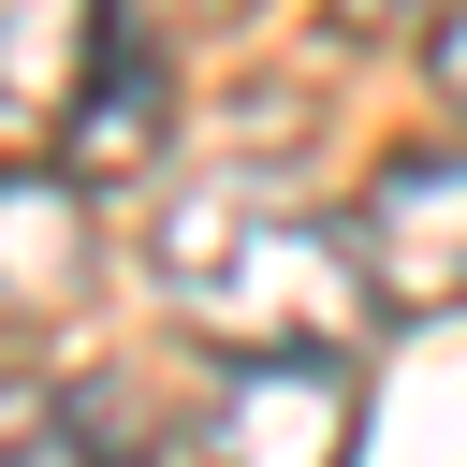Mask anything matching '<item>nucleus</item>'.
<instances>
[{
    "label": "nucleus",
    "mask_w": 467,
    "mask_h": 467,
    "mask_svg": "<svg viewBox=\"0 0 467 467\" xmlns=\"http://www.w3.org/2000/svg\"><path fill=\"white\" fill-rule=\"evenodd\" d=\"M0 467H161V423L117 365H0Z\"/></svg>",
    "instance_id": "nucleus-4"
},
{
    "label": "nucleus",
    "mask_w": 467,
    "mask_h": 467,
    "mask_svg": "<svg viewBox=\"0 0 467 467\" xmlns=\"http://www.w3.org/2000/svg\"><path fill=\"white\" fill-rule=\"evenodd\" d=\"M423 73H438V102H452V117H467V0H452V15H438V29H423Z\"/></svg>",
    "instance_id": "nucleus-10"
},
{
    "label": "nucleus",
    "mask_w": 467,
    "mask_h": 467,
    "mask_svg": "<svg viewBox=\"0 0 467 467\" xmlns=\"http://www.w3.org/2000/svg\"><path fill=\"white\" fill-rule=\"evenodd\" d=\"M88 58H102V0H0V175L73 131Z\"/></svg>",
    "instance_id": "nucleus-6"
},
{
    "label": "nucleus",
    "mask_w": 467,
    "mask_h": 467,
    "mask_svg": "<svg viewBox=\"0 0 467 467\" xmlns=\"http://www.w3.org/2000/svg\"><path fill=\"white\" fill-rule=\"evenodd\" d=\"M350 248H365L379 321H452V306H467V146L379 161L365 204H350Z\"/></svg>",
    "instance_id": "nucleus-3"
},
{
    "label": "nucleus",
    "mask_w": 467,
    "mask_h": 467,
    "mask_svg": "<svg viewBox=\"0 0 467 467\" xmlns=\"http://www.w3.org/2000/svg\"><path fill=\"white\" fill-rule=\"evenodd\" d=\"M336 44H394V29H438V0H321Z\"/></svg>",
    "instance_id": "nucleus-9"
},
{
    "label": "nucleus",
    "mask_w": 467,
    "mask_h": 467,
    "mask_svg": "<svg viewBox=\"0 0 467 467\" xmlns=\"http://www.w3.org/2000/svg\"><path fill=\"white\" fill-rule=\"evenodd\" d=\"M146 277H161V306H175L204 350H350V336L379 321L350 219H321V204L277 190V175H204V190H175V219L146 234Z\"/></svg>",
    "instance_id": "nucleus-1"
},
{
    "label": "nucleus",
    "mask_w": 467,
    "mask_h": 467,
    "mask_svg": "<svg viewBox=\"0 0 467 467\" xmlns=\"http://www.w3.org/2000/svg\"><path fill=\"white\" fill-rule=\"evenodd\" d=\"M88 204H102L88 175H44V161L0 175V336L88 306V277H102V219H88Z\"/></svg>",
    "instance_id": "nucleus-5"
},
{
    "label": "nucleus",
    "mask_w": 467,
    "mask_h": 467,
    "mask_svg": "<svg viewBox=\"0 0 467 467\" xmlns=\"http://www.w3.org/2000/svg\"><path fill=\"white\" fill-rule=\"evenodd\" d=\"M161 146H175V58H161V44H131V29H102L88 88H73V131H58V175L117 190V175H146Z\"/></svg>",
    "instance_id": "nucleus-7"
},
{
    "label": "nucleus",
    "mask_w": 467,
    "mask_h": 467,
    "mask_svg": "<svg viewBox=\"0 0 467 467\" xmlns=\"http://www.w3.org/2000/svg\"><path fill=\"white\" fill-rule=\"evenodd\" d=\"M248 0H102V29H131V44H161V58H190L204 29H234Z\"/></svg>",
    "instance_id": "nucleus-8"
},
{
    "label": "nucleus",
    "mask_w": 467,
    "mask_h": 467,
    "mask_svg": "<svg viewBox=\"0 0 467 467\" xmlns=\"http://www.w3.org/2000/svg\"><path fill=\"white\" fill-rule=\"evenodd\" d=\"M350 438H365L350 350H219L204 365V409H190L204 467H350Z\"/></svg>",
    "instance_id": "nucleus-2"
}]
</instances>
